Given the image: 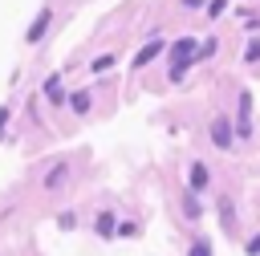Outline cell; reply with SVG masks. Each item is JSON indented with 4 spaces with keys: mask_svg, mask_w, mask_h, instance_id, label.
<instances>
[{
    "mask_svg": "<svg viewBox=\"0 0 260 256\" xmlns=\"http://www.w3.org/2000/svg\"><path fill=\"white\" fill-rule=\"evenodd\" d=\"M191 57H195V41H191V37H179V41L171 45V61H175L171 77H183V73L191 69Z\"/></svg>",
    "mask_w": 260,
    "mask_h": 256,
    "instance_id": "1",
    "label": "cell"
},
{
    "mask_svg": "<svg viewBox=\"0 0 260 256\" xmlns=\"http://www.w3.org/2000/svg\"><path fill=\"white\" fill-rule=\"evenodd\" d=\"M211 138H215V146H232V126L223 118H215L211 122Z\"/></svg>",
    "mask_w": 260,
    "mask_h": 256,
    "instance_id": "2",
    "label": "cell"
},
{
    "mask_svg": "<svg viewBox=\"0 0 260 256\" xmlns=\"http://www.w3.org/2000/svg\"><path fill=\"white\" fill-rule=\"evenodd\" d=\"M191 187H195V191L207 187V167H203V163H191Z\"/></svg>",
    "mask_w": 260,
    "mask_h": 256,
    "instance_id": "3",
    "label": "cell"
},
{
    "mask_svg": "<svg viewBox=\"0 0 260 256\" xmlns=\"http://www.w3.org/2000/svg\"><path fill=\"white\" fill-rule=\"evenodd\" d=\"M45 24H49V12H41V16L32 20V28H28V41H41V33H45Z\"/></svg>",
    "mask_w": 260,
    "mask_h": 256,
    "instance_id": "4",
    "label": "cell"
},
{
    "mask_svg": "<svg viewBox=\"0 0 260 256\" xmlns=\"http://www.w3.org/2000/svg\"><path fill=\"white\" fill-rule=\"evenodd\" d=\"M98 232H102V236H114V215H110V211L98 215Z\"/></svg>",
    "mask_w": 260,
    "mask_h": 256,
    "instance_id": "5",
    "label": "cell"
},
{
    "mask_svg": "<svg viewBox=\"0 0 260 256\" xmlns=\"http://www.w3.org/2000/svg\"><path fill=\"white\" fill-rule=\"evenodd\" d=\"M158 49H162V41H150V45H146V49L138 53V65H146V61H150V57H154Z\"/></svg>",
    "mask_w": 260,
    "mask_h": 256,
    "instance_id": "6",
    "label": "cell"
},
{
    "mask_svg": "<svg viewBox=\"0 0 260 256\" xmlns=\"http://www.w3.org/2000/svg\"><path fill=\"white\" fill-rule=\"evenodd\" d=\"M69 106H73L77 114H85V110H89V93H73V98H69Z\"/></svg>",
    "mask_w": 260,
    "mask_h": 256,
    "instance_id": "7",
    "label": "cell"
},
{
    "mask_svg": "<svg viewBox=\"0 0 260 256\" xmlns=\"http://www.w3.org/2000/svg\"><path fill=\"white\" fill-rule=\"evenodd\" d=\"M110 65H114V57H110V53H102V57H98V61H93V73H106V69H110Z\"/></svg>",
    "mask_w": 260,
    "mask_h": 256,
    "instance_id": "8",
    "label": "cell"
},
{
    "mask_svg": "<svg viewBox=\"0 0 260 256\" xmlns=\"http://www.w3.org/2000/svg\"><path fill=\"white\" fill-rule=\"evenodd\" d=\"M45 93L57 102V98H61V81H57V77H49V81H45Z\"/></svg>",
    "mask_w": 260,
    "mask_h": 256,
    "instance_id": "9",
    "label": "cell"
},
{
    "mask_svg": "<svg viewBox=\"0 0 260 256\" xmlns=\"http://www.w3.org/2000/svg\"><path fill=\"white\" fill-rule=\"evenodd\" d=\"M191 256H211V244H207V240H199V244L191 248Z\"/></svg>",
    "mask_w": 260,
    "mask_h": 256,
    "instance_id": "10",
    "label": "cell"
},
{
    "mask_svg": "<svg viewBox=\"0 0 260 256\" xmlns=\"http://www.w3.org/2000/svg\"><path fill=\"white\" fill-rule=\"evenodd\" d=\"M207 12H211V16H219V12H223V0H211V4H207Z\"/></svg>",
    "mask_w": 260,
    "mask_h": 256,
    "instance_id": "11",
    "label": "cell"
},
{
    "mask_svg": "<svg viewBox=\"0 0 260 256\" xmlns=\"http://www.w3.org/2000/svg\"><path fill=\"white\" fill-rule=\"evenodd\" d=\"M199 4H203V0H183V8H199Z\"/></svg>",
    "mask_w": 260,
    "mask_h": 256,
    "instance_id": "12",
    "label": "cell"
}]
</instances>
